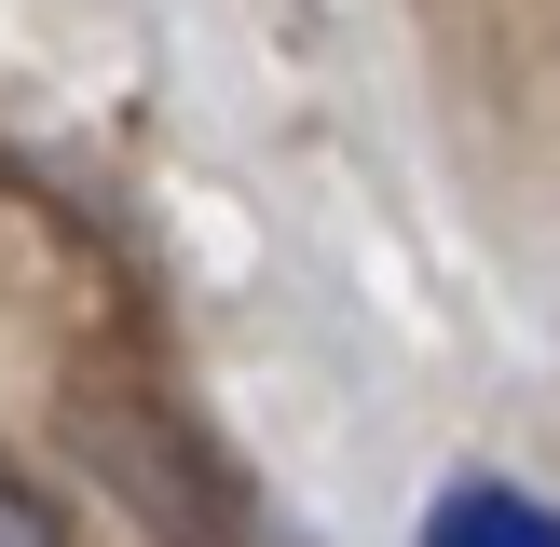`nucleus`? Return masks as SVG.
<instances>
[{
	"mask_svg": "<svg viewBox=\"0 0 560 547\" xmlns=\"http://www.w3.org/2000/svg\"><path fill=\"white\" fill-rule=\"evenodd\" d=\"M424 547H560V507L520 479H452L424 507Z\"/></svg>",
	"mask_w": 560,
	"mask_h": 547,
	"instance_id": "obj_1",
	"label": "nucleus"
},
{
	"mask_svg": "<svg viewBox=\"0 0 560 547\" xmlns=\"http://www.w3.org/2000/svg\"><path fill=\"white\" fill-rule=\"evenodd\" d=\"M0 547H69V520H55L27 479H0Z\"/></svg>",
	"mask_w": 560,
	"mask_h": 547,
	"instance_id": "obj_2",
	"label": "nucleus"
}]
</instances>
